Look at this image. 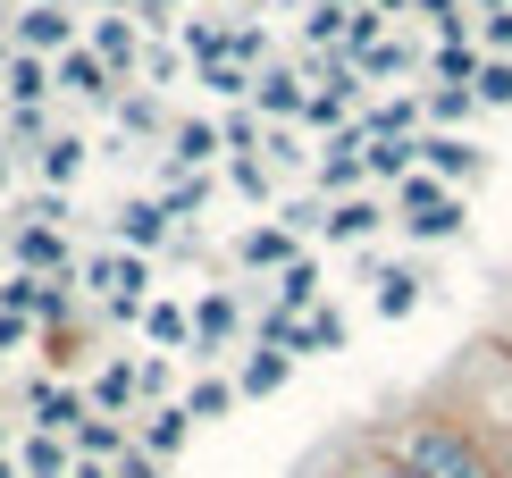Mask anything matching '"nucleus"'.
Returning <instances> with one entry per match:
<instances>
[{
  "mask_svg": "<svg viewBox=\"0 0 512 478\" xmlns=\"http://www.w3.org/2000/svg\"><path fill=\"white\" fill-rule=\"evenodd\" d=\"M387 453H395V462H412L420 478H504L496 470V445H487L454 403L403 411V428H387Z\"/></svg>",
  "mask_w": 512,
  "mask_h": 478,
  "instance_id": "f257e3e1",
  "label": "nucleus"
},
{
  "mask_svg": "<svg viewBox=\"0 0 512 478\" xmlns=\"http://www.w3.org/2000/svg\"><path fill=\"white\" fill-rule=\"evenodd\" d=\"M403 227H412L420 244H445V235L462 227L454 185H445V177H429V168H412V177H403Z\"/></svg>",
  "mask_w": 512,
  "mask_h": 478,
  "instance_id": "f03ea898",
  "label": "nucleus"
},
{
  "mask_svg": "<svg viewBox=\"0 0 512 478\" xmlns=\"http://www.w3.org/2000/svg\"><path fill=\"white\" fill-rule=\"evenodd\" d=\"M420 168L445 185H471V177H487V151L462 143V135H420Z\"/></svg>",
  "mask_w": 512,
  "mask_h": 478,
  "instance_id": "7ed1b4c3",
  "label": "nucleus"
},
{
  "mask_svg": "<svg viewBox=\"0 0 512 478\" xmlns=\"http://www.w3.org/2000/svg\"><path fill=\"white\" fill-rule=\"evenodd\" d=\"M336 478H420V470L395 462L387 445H361V453H345V470H336Z\"/></svg>",
  "mask_w": 512,
  "mask_h": 478,
  "instance_id": "20e7f679",
  "label": "nucleus"
},
{
  "mask_svg": "<svg viewBox=\"0 0 512 478\" xmlns=\"http://www.w3.org/2000/svg\"><path fill=\"white\" fill-rule=\"evenodd\" d=\"M471 93L487 101V110H512V59H479V84Z\"/></svg>",
  "mask_w": 512,
  "mask_h": 478,
  "instance_id": "39448f33",
  "label": "nucleus"
},
{
  "mask_svg": "<svg viewBox=\"0 0 512 478\" xmlns=\"http://www.w3.org/2000/svg\"><path fill=\"white\" fill-rule=\"evenodd\" d=\"M471 110H479V93H471V84H437V93H429V118H445V126H462Z\"/></svg>",
  "mask_w": 512,
  "mask_h": 478,
  "instance_id": "423d86ee",
  "label": "nucleus"
},
{
  "mask_svg": "<svg viewBox=\"0 0 512 478\" xmlns=\"http://www.w3.org/2000/svg\"><path fill=\"white\" fill-rule=\"evenodd\" d=\"M412 302H420V277H412V269H387V277H378V311H412Z\"/></svg>",
  "mask_w": 512,
  "mask_h": 478,
  "instance_id": "0eeeda50",
  "label": "nucleus"
},
{
  "mask_svg": "<svg viewBox=\"0 0 512 478\" xmlns=\"http://www.w3.org/2000/svg\"><path fill=\"white\" fill-rule=\"evenodd\" d=\"M479 51L487 59H512V9H487L479 17Z\"/></svg>",
  "mask_w": 512,
  "mask_h": 478,
  "instance_id": "6e6552de",
  "label": "nucleus"
},
{
  "mask_svg": "<svg viewBox=\"0 0 512 478\" xmlns=\"http://www.w3.org/2000/svg\"><path fill=\"white\" fill-rule=\"evenodd\" d=\"M328 227H336V235H370V227H378V210H370V202H345Z\"/></svg>",
  "mask_w": 512,
  "mask_h": 478,
  "instance_id": "1a4fd4ad",
  "label": "nucleus"
},
{
  "mask_svg": "<svg viewBox=\"0 0 512 478\" xmlns=\"http://www.w3.org/2000/svg\"><path fill=\"white\" fill-rule=\"evenodd\" d=\"M378 9H403V0H378Z\"/></svg>",
  "mask_w": 512,
  "mask_h": 478,
  "instance_id": "9d476101",
  "label": "nucleus"
}]
</instances>
